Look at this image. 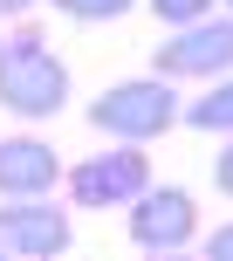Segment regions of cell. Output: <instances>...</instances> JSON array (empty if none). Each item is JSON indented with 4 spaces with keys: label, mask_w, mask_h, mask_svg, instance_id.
Returning a JSON list of instances; mask_svg holds the SVG:
<instances>
[{
    "label": "cell",
    "mask_w": 233,
    "mask_h": 261,
    "mask_svg": "<svg viewBox=\"0 0 233 261\" xmlns=\"http://www.w3.org/2000/svg\"><path fill=\"white\" fill-rule=\"evenodd\" d=\"M55 14H69V21H82V28H96V21H124L137 0H48Z\"/></svg>",
    "instance_id": "cell-9"
},
{
    "label": "cell",
    "mask_w": 233,
    "mask_h": 261,
    "mask_svg": "<svg viewBox=\"0 0 233 261\" xmlns=\"http://www.w3.org/2000/svg\"><path fill=\"white\" fill-rule=\"evenodd\" d=\"M69 241H76V220H69V206H48V193H21L0 206V248L7 254L48 261V254H69Z\"/></svg>",
    "instance_id": "cell-6"
},
{
    "label": "cell",
    "mask_w": 233,
    "mask_h": 261,
    "mask_svg": "<svg viewBox=\"0 0 233 261\" xmlns=\"http://www.w3.org/2000/svg\"><path fill=\"white\" fill-rule=\"evenodd\" d=\"M220 7H233V0H220Z\"/></svg>",
    "instance_id": "cell-14"
},
{
    "label": "cell",
    "mask_w": 233,
    "mask_h": 261,
    "mask_svg": "<svg viewBox=\"0 0 233 261\" xmlns=\"http://www.w3.org/2000/svg\"><path fill=\"white\" fill-rule=\"evenodd\" d=\"M179 124V83L171 76H124L90 103V130H103L116 144H151Z\"/></svg>",
    "instance_id": "cell-2"
},
{
    "label": "cell",
    "mask_w": 233,
    "mask_h": 261,
    "mask_svg": "<svg viewBox=\"0 0 233 261\" xmlns=\"http://www.w3.org/2000/svg\"><path fill=\"white\" fill-rule=\"evenodd\" d=\"M179 124L206 130V138H233V69L206 83V96H192V103H179Z\"/></svg>",
    "instance_id": "cell-8"
},
{
    "label": "cell",
    "mask_w": 233,
    "mask_h": 261,
    "mask_svg": "<svg viewBox=\"0 0 233 261\" xmlns=\"http://www.w3.org/2000/svg\"><path fill=\"white\" fill-rule=\"evenodd\" d=\"M144 7H151L165 28H185V21H206V14L220 7V0H144Z\"/></svg>",
    "instance_id": "cell-10"
},
{
    "label": "cell",
    "mask_w": 233,
    "mask_h": 261,
    "mask_svg": "<svg viewBox=\"0 0 233 261\" xmlns=\"http://www.w3.org/2000/svg\"><path fill=\"white\" fill-rule=\"evenodd\" d=\"M130 248H144V254H185L199 241V199L185 193V186H144L137 199H130Z\"/></svg>",
    "instance_id": "cell-4"
},
{
    "label": "cell",
    "mask_w": 233,
    "mask_h": 261,
    "mask_svg": "<svg viewBox=\"0 0 233 261\" xmlns=\"http://www.w3.org/2000/svg\"><path fill=\"white\" fill-rule=\"evenodd\" d=\"M0 254H7V248H0Z\"/></svg>",
    "instance_id": "cell-15"
},
{
    "label": "cell",
    "mask_w": 233,
    "mask_h": 261,
    "mask_svg": "<svg viewBox=\"0 0 233 261\" xmlns=\"http://www.w3.org/2000/svg\"><path fill=\"white\" fill-rule=\"evenodd\" d=\"M213 186H220V193L233 199V138H226V151H220V158H213Z\"/></svg>",
    "instance_id": "cell-11"
},
{
    "label": "cell",
    "mask_w": 233,
    "mask_h": 261,
    "mask_svg": "<svg viewBox=\"0 0 233 261\" xmlns=\"http://www.w3.org/2000/svg\"><path fill=\"white\" fill-rule=\"evenodd\" d=\"M0 110H14L21 124H48L69 110V62L48 48V35H0Z\"/></svg>",
    "instance_id": "cell-1"
},
{
    "label": "cell",
    "mask_w": 233,
    "mask_h": 261,
    "mask_svg": "<svg viewBox=\"0 0 233 261\" xmlns=\"http://www.w3.org/2000/svg\"><path fill=\"white\" fill-rule=\"evenodd\" d=\"M151 186V158L144 144H116V151H90L82 165H69V199L76 206H130Z\"/></svg>",
    "instance_id": "cell-5"
},
{
    "label": "cell",
    "mask_w": 233,
    "mask_h": 261,
    "mask_svg": "<svg viewBox=\"0 0 233 261\" xmlns=\"http://www.w3.org/2000/svg\"><path fill=\"white\" fill-rule=\"evenodd\" d=\"M27 7H41V0H0V14H27Z\"/></svg>",
    "instance_id": "cell-13"
},
{
    "label": "cell",
    "mask_w": 233,
    "mask_h": 261,
    "mask_svg": "<svg viewBox=\"0 0 233 261\" xmlns=\"http://www.w3.org/2000/svg\"><path fill=\"white\" fill-rule=\"evenodd\" d=\"M62 186V158H55L48 138L35 130H14L0 138V199H21V193H55Z\"/></svg>",
    "instance_id": "cell-7"
},
{
    "label": "cell",
    "mask_w": 233,
    "mask_h": 261,
    "mask_svg": "<svg viewBox=\"0 0 233 261\" xmlns=\"http://www.w3.org/2000/svg\"><path fill=\"white\" fill-rule=\"evenodd\" d=\"M226 69H233V14H206V21L171 28V41H151V76L213 83Z\"/></svg>",
    "instance_id": "cell-3"
},
{
    "label": "cell",
    "mask_w": 233,
    "mask_h": 261,
    "mask_svg": "<svg viewBox=\"0 0 233 261\" xmlns=\"http://www.w3.org/2000/svg\"><path fill=\"white\" fill-rule=\"evenodd\" d=\"M206 254H213V261H233V220H226V227H213V234H206Z\"/></svg>",
    "instance_id": "cell-12"
}]
</instances>
